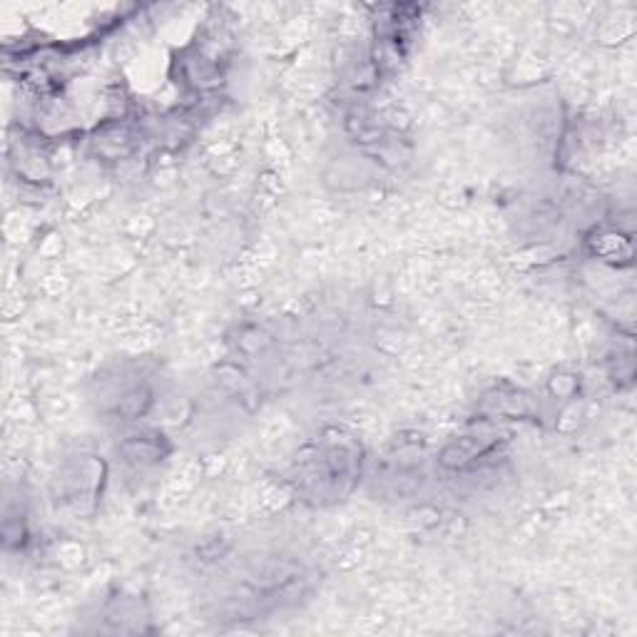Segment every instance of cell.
<instances>
[{"instance_id":"obj_1","label":"cell","mask_w":637,"mask_h":637,"mask_svg":"<svg viewBox=\"0 0 637 637\" xmlns=\"http://www.w3.org/2000/svg\"><path fill=\"white\" fill-rule=\"evenodd\" d=\"M128 456L135 461H157L159 458V446L152 439H133L128 444Z\"/></svg>"}]
</instances>
